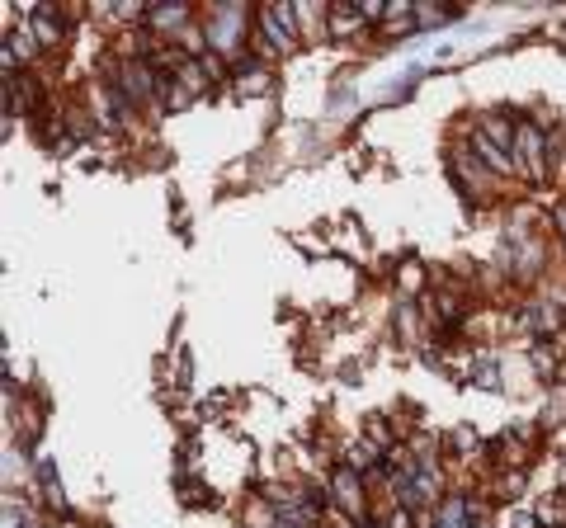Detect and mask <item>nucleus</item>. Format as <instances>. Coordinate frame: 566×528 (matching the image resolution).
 I'll list each match as a JSON object with an SVG mask.
<instances>
[{"mask_svg": "<svg viewBox=\"0 0 566 528\" xmlns=\"http://www.w3.org/2000/svg\"><path fill=\"white\" fill-rule=\"evenodd\" d=\"M387 528H410V519H406V510H401V514H392V524H387Z\"/></svg>", "mask_w": 566, "mask_h": 528, "instance_id": "obj_6", "label": "nucleus"}, {"mask_svg": "<svg viewBox=\"0 0 566 528\" xmlns=\"http://www.w3.org/2000/svg\"><path fill=\"white\" fill-rule=\"evenodd\" d=\"M515 528H534V519H529V514H519V519H515Z\"/></svg>", "mask_w": 566, "mask_h": 528, "instance_id": "obj_7", "label": "nucleus"}, {"mask_svg": "<svg viewBox=\"0 0 566 528\" xmlns=\"http://www.w3.org/2000/svg\"><path fill=\"white\" fill-rule=\"evenodd\" d=\"M519 146H524V161H529V170L538 175V132H534V127H519Z\"/></svg>", "mask_w": 566, "mask_h": 528, "instance_id": "obj_2", "label": "nucleus"}, {"mask_svg": "<svg viewBox=\"0 0 566 528\" xmlns=\"http://www.w3.org/2000/svg\"><path fill=\"white\" fill-rule=\"evenodd\" d=\"M557 222H562V236H566V208H562V213H557Z\"/></svg>", "mask_w": 566, "mask_h": 528, "instance_id": "obj_8", "label": "nucleus"}, {"mask_svg": "<svg viewBox=\"0 0 566 528\" xmlns=\"http://www.w3.org/2000/svg\"><path fill=\"white\" fill-rule=\"evenodd\" d=\"M363 528H373V524H363Z\"/></svg>", "mask_w": 566, "mask_h": 528, "instance_id": "obj_9", "label": "nucleus"}, {"mask_svg": "<svg viewBox=\"0 0 566 528\" xmlns=\"http://www.w3.org/2000/svg\"><path fill=\"white\" fill-rule=\"evenodd\" d=\"M33 24H38V38H43V43H57V19H52V10H38V15H33Z\"/></svg>", "mask_w": 566, "mask_h": 528, "instance_id": "obj_4", "label": "nucleus"}, {"mask_svg": "<svg viewBox=\"0 0 566 528\" xmlns=\"http://www.w3.org/2000/svg\"><path fill=\"white\" fill-rule=\"evenodd\" d=\"M472 146H477V151L486 156V161H491V165H496V170H510V156H501V151H496V146H491L486 137H482V132H477V137H472Z\"/></svg>", "mask_w": 566, "mask_h": 528, "instance_id": "obj_3", "label": "nucleus"}, {"mask_svg": "<svg viewBox=\"0 0 566 528\" xmlns=\"http://www.w3.org/2000/svg\"><path fill=\"white\" fill-rule=\"evenodd\" d=\"M335 496H340V505H345L349 514H359L363 496H359V482H354V467H340V472H335Z\"/></svg>", "mask_w": 566, "mask_h": 528, "instance_id": "obj_1", "label": "nucleus"}, {"mask_svg": "<svg viewBox=\"0 0 566 528\" xmlns=\"http://www.w3.org/2000/svg\"><path fill=\"white\" fill-rule=\"evenodd\" d=\"M349 467H373V448H368V444H354V448H349Z\"/></svg>", "mask_w": 566, "mask_h": 528, "instance_id": "obj_5", "label": "nucleus"}]
</instances>
